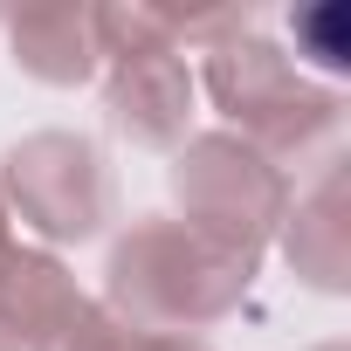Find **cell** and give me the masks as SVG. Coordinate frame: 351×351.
<instances>
[{"label":"cell","mask_w":351,"mask_h":351,"mask_svg":"<svg viewBox=\"0 0 351 351\" xmlns=\"http://www.w3.org/2000/svg\"><path fill=\"white\" fill-rule=\"evenodd\" d=\"M248 255L214 248L207 234H193L172 214H138L110 255H104V310L124 330H158V337H200L214 324H228L248 289H255Z\"/></svg>","instance_id":"obj_1"},{"label":"cell","mask_w":351,"mask_h":351,"mask_svg":"<svg viewBox=\"0 0 351 351\" xmlns=\"http://www.w3.org/2000/svg\"><path fill=\"white\" fill-rule=\"evenodd\" d=\"M193 83L221 110V131H234L241 145H255L262 158H276L282 172L296 158H310L317 145H330L337 124H344V97L330 83H317L282 42H269L255 28L200 49Z\"/></svg>","instance_id":"obj_2"},{"label":"cell","mask_w":351,"mask_h":351,"mask_svg":"<svg viewBox=\"0 0 351 351\" xmlns=\"http://www.w3.org/2000/svg\"><path fill=\"white\" fill-rule=\"evenodd\" d=\"M90 28H97V76L110 124L145 152H180L200 117V83L172 35V8L110 0V8H90Z\"/></svg>","instance_id":"obj_3"},{"label":"cell","mask_w":351,"mask_h":351,"mask_svg":"<svg viewBox=\"0 0 351 351\" xmlns=\"http://www.w3.org/2000/svg\"><path fill=\"white\" fill-rule=\"evenodd\" d=\"M289 193H296L289 172L276 158H262L255 145H241L234 131H221V124L193 131L172 152V200H180L172 221H186L193 234H207L228 255L262 262L276 248L282 214H289Z\"/></svg>","instance_id":"obj_4"},{"label":"cell","mask_w":351,"mask_h":351,"mask_svg":"<svg viewBox=\"0 0 351 351\" xmlns=\"http://www.w3.org/2000/svg\"><path fill=\"white\" fill-rule=\"evenodd\" d=\"M0 207L14 234L35 248H76L97 241L117 214V180L97 138L83 131H28L0 158Z\"/></svg>","instance_id":"obj_5"},{"label":"cell","mask_w":351,"mask_h":351,"mask_svg":"<svg viewBox=\"0 0 351 351\" xmlns=\"http://www.w3.org/2000/svg\"><path fill=\"white\" fill-rule=\"evenodd\" d=\"M0 337L14 351H110L117 317L69 276L62 255L21 241L0 269Z\"/></svg>","instance_id":"obj_6"},{"label":"cell","mask_w":351,"mask_h":351,"mask_svg":"<svg viewBox=\"0 0 351 351\" xmlns=\"http://www.w3.org/2000/svg\"><path fill=\"white\" fill-rule=\"evenodd\" d=\"M282 262L296 269L303 289L344 296L351 289V207H344V158L317 172L310 193H289V214L276 228Z\"/></svg>","instance_id":"obj_7"},{"label":"cell","mask_w":351,"mask_h":351,"mask_svg":"<svg viewBox=\"0 0 351 351\" xmlns=\"http://www.w3.org/2000/svg\"><path fill=\"white\" fill-rule=\"evenodd\" d=\"M8 28V56L21 76L49 83V90H83L97 83V28H90V8H21V14H0Z\"/></svg>","instance_id":"obj_8"},{"label":"cell","mask_w":351,"mask_h":351,"mask_svg":"<svg viewBox=\"0 0 351 351\" xmlns=\"http://www.w3.org/2000/svg\"><path fill=\"white\" fill-rule=\"evenodd\" d=\"M296 42H317V69L324 76H344L351 69V42H344V14L337 8H310V14H296Z\"/></svg>","instance_id":"obj_9"},{"label":"cell","mask_w":351,"mask_h":351,"mask_svg":"<svg viewBox=\"0 0 351 351\" xmlns=\"http://www.w3.org/2000/svg\"><path fill=\"white\" fill-rule=\"evenodd\" d=\"M110 351H214V344H207V337H158V330H124V324H117Z\"/></svg>","instance_id":"obj_10"},{"label":"cell","mask_w":351,"mask_h":351,"mask_svg":"<svg viewBox=\"0 0 351 351\" xmlns=\"http://www.w3.org/2000/svg\"><path fill=\"white\" fill-rule=\"evenodd\" d=\"M21 248V234H14V221H8V207H0V269H8V255ZM0 351H14L8 337H0Z\"/></svg>","instance_id":"obj_11"},{"label":"cell","mask_w":351,"mask_h":351,"mask_svg":"<svg viewBox=\"0 0 351 351\" xmlns=\"http://www.w3.org/2000/svg\"><path fill=\"white\" fill-rule=\"evenodd\" d=\"M317 351H344V344H317Z\"/></svg>","instance_id":"obj_12"}]
</instances>
